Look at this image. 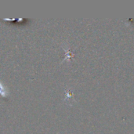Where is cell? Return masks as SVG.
<instances>
[{"mask_svg":"<svg viewBox=\"0 0 134 134\" xmlns=\"http://www.w3.org/2000/svg\"><path fill=\"white\" fill-rule=\"evenodd\" d=\"M9 90L0 82V96H2V97L7 99L9 97Z\"/></svg>","mask_w":134,"mask_h":134,"instance_id":"1","label":"cell"}]
</instances>
